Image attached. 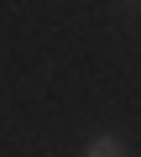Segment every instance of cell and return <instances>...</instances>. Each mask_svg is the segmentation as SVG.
<instances>
[{
  "instance_id": "6da1fadb",
  "label": "cell",
  "mask_w": 141,
  "mask_h": 157,
  "mask_svg": "<svg viewBox=\"0 0 141 157\" xmlns=\"http://www.w3.org/2000/svg\"><path fill=\"white\" fill-rule=\"evenodd\" d=\"M84 157H125V147H120V141H115V136H94V141H89V152H84Z\"/></svg>"
}]
</instances>
